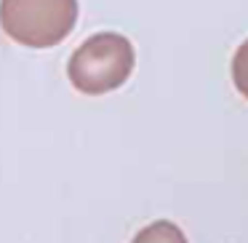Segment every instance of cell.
<instances>
[{"mask_svg": "<svg viewBox=\"0 0 248 243\" xmlns=\"http://www.w3.org/2000/svg\"><path fill=\"white\" fill-rule=\"evenodd\" d=\"M134 46L118 32H96L70 56L67 75L80 94L102 97L120 88L134 72Z\"/></svg>", "mask_w": 248, "mask_h": 243, "instance_id": "obj_1", "label": "cell"}, {"mask_svg": "<svg viewBox=\"0 0 248 243\" xmlns=\"http://www.w3.org/2000/svg\"><path fill=\"white\" fill-rule=\"evenodd\" d=\"M131 243H187V238L173 222L160 219V222H152L144 230H139V235Z\"/></svg>", "mask_w": 248, "mask_h": 243, "instance_id": "obj_3", "label": "cell"}, {"mask_svg": "<svg viewBox=\"0 0 248 243\" xmlns=\"http://www.w3.org/2000/svg\"><path fill=\"white\" fill-rule=\"evenodd\" d=\"M78 0H0V27L14 43L51 49L72 32Z\"/></svg>", "mask_w": 248, "mask_h": 243, "instance_id": "obj_2", "label": "cell"}, {"mask_svg": "<svg viewBox=\"0 0 248 243\" xmlns=\"http://www.w3.org/2000/svg\"><path fill=\"white\" fill-rule=\"evenodd\" d=\"M232 83H235V88L248 99V40L235 51V56H232Z\"/></svg>", "mask_w": 248, "mask_h": 243, "instance_id": "obj_4", "label": "cell"}]
</instances>
